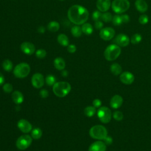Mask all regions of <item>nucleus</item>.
I'll list each match as a JSON object with an SVG mask.
<instances>
[{
    "mask_svg": "<svg viewBox=\"0 0 151 151\" xmlns=\"http://www.w3.org/2000/svg\"><path fill=\"white\" fill-rule=\"evenodd\" d=\"M71 85L66 81L56 82L52 86V91L54 94L59 97L66 96L71 91Z\"/></svg>",
    "mask_w": 151,
    "mask_h": 151,
    "instance_id": "nucleus-2",
    "label": "nucleus"
},
{
    "mask_svg": "<svg viewBox=\"0 0 151 151\" xmlns=\"http://www.w3.org/2000/svg\"><path fill=\"white\" fill-rule=\"evenodd\" d=\"M17 126L19 129L23 133H29L32 130L31 124L25 119H20L17 123Z\"/></svg>",
    "mask_w": 151,
    "mask_h": 151,
    "instance_id": "nucleus-12",
    "label": "nucleus"
},
{
    "mask_svg": "<svg viewBox=\"0 0 151 151\" xmlns=\"http://www.w3.org/2000/svg\"><path fill=\"white\" fill-rule=\"evenodd\" d=\"M76 47L74 44H70L67 46V51L70 53H74L76 51Z\"/></svg>",
    "mask_w": 151,
    "mask_h": 151,
    "instance_id": "nucleus-40",
    "label": "nucleus"
},
{
    "mask_svg": "<svg viewBox=\"0 0 151 151\" xmlns=\"http://www.w3.org/2000/svg\"><path fill=\"white\" fill-rule=\"evenodd\" d=\"M110 0H97L96 2L97 8L100 12H107L111 6Z\"/></svg>",
    "mask_w": 151,
    "mask_h": 151,
    "instance_id": "nucleus-15",
    "label": "nucleus"
},
{
    "mask_svg": "<svg viewBox=\"0 0 151 151\" xmlns=\"http://www.w3.org/2000/svg\"><path fill=\"white\" fill-rule=\"evenodd\" d=\"M136 9L142 13H144L147 11L148 5L145 0H136L134 3Z\"/></svg>",
    "mask_w": 151,
    "mask_h": 151,
    "instance_id": "nucleus-18",
    "label": "nucleus"
},
{
    "mask_svg": "<svg viewBox=\"0 0 151 151\" xmlns=\"http://www.w3.org/2000/svg\"><path fill=\"white\" fill-rule=\"evenodd\" d=\"M38 32L41 34H43L45 32V28L43 26H40L38 28Z\"/></svg>",
    "mask_w": 151,
    "mask_h": 151,
    "instance_id": "nucleus-45",
    "label": "nucleus"
},
{
    "mask_svg": "<svg viewBox=\"0 0 151 151\" xmlns=\"http://www.w3.org/2000/svg\"><path fill=\"white\" fill-rule=\"evenodd\" d=\"M60 1H64V0H60Z\"/></svg>",
    "mask_w": 151,
    "mask_h": 151,
    "instance_id": "nucleus-46",
    "label": "nucleus"
},
{
    "mask_svg": "<svg viewBox=\"0 0 151 151\" xmlns=\"http://www.w3.org/2000/svg\"><path fill=\"white\" fill-rule=\"evenodd\" d=\"M90 136L97 140H104L107 136V130L102 125H95L89 130Z\"/></svg>",
    "mask_w": 151,
    "mask_h": 151,
    "instance_id": "nucleus-4",
    "label": "nucleus"
},
{
    "mask_svg": "<svg viewBox=\"0 0 151 151\" xmlns=\"http://www.w3.org/2000/svg\"><path fill=\"white\" fill-rule=\"evenodd\" d=\"M97 116L101 122L107 123L111 119V111L110 109L106 106L100 107L97 110Z\"/></svg>",
    "mask_w": 151,
    "mask_h": 151,
    "instance_id": "nucleus-7",
    "label": "nucleus"
},
{
    "mask_svg": "<svg viewBox=\"0 0 151 151\" xmlns=\"http://www.w3.org/2000/svg\"><path fill=\"white\" fill-rule=\"evenodd\" d=\"M40 95L42 98H47L48 96V91L45 89H42L40 91Z\"/></svg>",
    "mask_w": 151,
    "mask_h": 151,
    "instance_id": "nucleus-42",
    "label": "nucleus"
},
{
    "mask_svg": "<svg viewBox=\"0 0 151 151\" xmlns=\"http://www.w3.org/2000/svg\"><path fill=\"white\" fill-rule=\"evenodd\" d=\"M47 28L51 32H57L60 28V24L57 21H52L48 23Z\"/></svg>",
    "mask_w": 151,
    "mask_h": 151,
    "instance_id": "nucleus-25",
    "label": "nucleus"
},
{
    "mask_svg": "<svg viewBox=\"0 0 151 151\" xmlns=\"http://www.w3.org/2000/svg\"><path fill=\"white\" fill-rule=\"evenodd\" d=\"M2 65L4 70H5L6 71H11L12 70V67H13L12 61L8 59L5 60L3 61Z\"/></svg>",
    "mask_w": 151,
    "mask_h": 151,
    "instance_id": "nucleus-28",
    "label": "nucleus"
},
{
    "mask_svg": "<svg viewBox=\"0 0 151 151\" xmlns=\"http://www.w3.org/2000/svg\"><path fill=\"white\" fill-rule=\"evenodd\" d=\"M84 113L87 117H93L96 113V107H94L93 106H88L84 109Z\"/></svg>",
    "mask_w": 151,
    "mask_h": 151,
    "instance_id": "nucleus-24",
    "label": "nucleus"
},
{
    "mask_svg": "<svg viewBox=\"0 0 151 151\" xmlns=\"http://www.w3.org/2000/svg\"><path fill=\"white\" fill-rule=\"evenodd\" d=\"M5 81V78L4 75L0 72V86H2Z\"/></svg>",
    "mask_w": 151,
    "mask_h": 151,
    "instance_id": "nucleus-44",
    "label": "nucleus"
},
{
    "mask_svg": "<svg viewBox=\"0 0 151 151\" xmlns=\"http://www.w3.org/2000/svg\"><path fill=\"white\" fill-rule=\"evenodd\" d=\"M42 130H41V129L38 127H36V128H34V129H32L31 132V135L32 138L36 140L39 139L42 136Z\"/></svg>",
    "mask_w": 151,
    "mask_h": 151,
    "instance_id": "nucleus-26",
    "label": "nucleus"
},
{
    "mask_svg": "<svg viewBox=\"0 0 151 151\" xmlns=\"http://www.w3.org/2000/svg\"><path fill=\"white\" fill-rule=\"evenodd\" d=\"M139 22L142 25H145L149 22V17L146 14L141 15L139 18Z\"/></svg>",
    "mask_w": 151,
    "mask_h": 151,
    "instance_id": "nucleus-35",
    "label": "nucleus"
},
{
    "mask_svg": "<svg viewBox=\"0 0 151 151\" xmlns=\"http://www.w3.org/2000/svg\"><path fill=\"white\" fill-rule=\"evenodd\" d=\"M12 99L13 101L17 104H19L24 101V96L19 91H14L12 93Z\"/></svg>",
    "mask_w": 151,
    "mask_h": 151,
    "instance_id": "nucleus-19",
    "label": "nucleus"
},
{
    "mask_svg": "<svg viewBox=\"0 0 151 151\" xmlns=\"http://www.w3.org/2000/svg\"><path fill=\"white\" fill-rule=\"evenodd\" d=\"M93 106L94 107H97V108H100L101 106V101L100 99H96L93 101Z\"/></svg>",
    "mask_w": 151,
    "mask_h": 151,
    "instance_id": "nucleus-39",
    "label": "nucleus"
},
{
    "mask_svg": "<svg viewBox=\"0 0 151 151\" xmlns=\"http://www.w3.org/2000/svg\"><path fill=\"white\" fill-rule=\"evenodd\" d=\"M112 18H113V15L110 12H104L103 14H101V19L105 22H109L111 21Z\"/></svg>",
    "mask_w": 151,
    "mask_h": 151,
    "instance_id": "nucleus-30",
    "label": "nucleus"
},
{
    "mask_svg": "<svg viewBox=\"0 0 151 151\" xmlns=\"http://www.w3.org/2000/svg\"><path fill=\"white\" fill-rule=\"evenodd\" d=\"M103 140L106 145H111L113 142V139L111 138V137L108 136H107Z\"/></svg>",
    "mask_w": 151,
    "mask_h": 151,
    "instance_id": "nucleus-43",
    "label": "nucleus"
},
{
    "mask_svg": "<svg viewBox=\"0 0 151 151\" xmlns=\"http://www.w3.org/2000/svg\"><path fill=\"white\" fill-rule=\"evenodd\" d=\"M115 35V31L111 27H105L100 29L99 35L100 38L104 41L111 40Z\"/></svg>",
    "mask_w": 151,
    "mask_h": 151,
    "instance_id": "nucleus-9",
    "label": "nucleus"
},
{
    "mask_svg": "<svg viewBox=\"0 0 151 151\" xmlns=\"http://www.w3.org/2000/svg\"><path fill=\"white\" fill-rule=\"evenodd\" d=\"M31 83L36 88H41L44 84V78L42 74L39 73L34 74L31 78Z\"/></svg>",
    "mask_w": 151,
    "mask_h": 151,
    "instance_id": "nucleus-10",
    "label": "nucleus"
},
{
    "mask_svg": "<svg viewBox=\"0 0 151 151\" xmlns=\"http://www.w3.org/2000/svg\"><path fill=\"white\" fill-rule=\"evenodd\" d=\"M121 54V48L116 44L108 45L104 51V58L107 61H114L117 59Z\"/></svg>",
    "mask_w": 151,
    "mask_h": 151,
    "instance_id": "nucleus-3",
    "label": "nucleus"
},
{
    "mask_svg": "<svg viewBox=\"0 0 151 151\" xmlns=\"http://www.w3.org/2000/svg\"><path fill=\"white\" fill-rule=\"evenodd\" d=\"M111 22H112L113 24L115 26L120 25L122 24L120 15H119V14H116V15H113Z\"/></svg>",
    "mask_w": 151,
    "mask_h": 151,
    "instance_id": "nucleus-31",
    "label": "nucleus"
},
{
    "mask_svg": "<svg viewBox=\"0 0 151 151\" xmlns=\"http://www.w3.org/2000/svg\"><path fill=\"white\" fill-rule=\"evenodd\" d=\"M122 23H128L130 21V17L127 14H122L120 15Z\"/></svg>",
    "mask_w": 151,
    "mask_h": 151,
    "instance_id": "nucleus-38",
    "label": "nucleus"
},
{
    "mask_svg": "<svg viewBox=\"0 0 151 151\" xmlns=\"http://www.w3.org/2000/svg\"><path fill=\"white\" fill-rule=\"evenodd\" d=\"M32 137L28 134H24L19 136L16 141L17 147L21 150H25L31 144Z\"/></svg>",
    "mask_w": 151,
    "mask_h": 151,
    "instance_id": "nucleus-8",
    "label": "nucleus"
},
{
    "mask_svg": "<svg viewBox=\"0 0 151 151\" xmlns=\"http://www.w3.org/2000/svg\"><path fill=\"white\" fill-rule=\"evenodd\" d=\"M123 102V98L120 95H114L110 100V104L111 108L117 109L120 107Z\"/></svg>",
    "mask_w": 151,
    "mask_h": 151,
    "instance_id": "nucleus-17",
    "label": "nucleus"
},
{
    "mask_svg": "<svg viewBox=\"0 0 151 151\" xmlns=\"http://www.w3.org/2000/svg\"><path fill=\"white\" fill-rule=\"evenodd\" d=\"M54 65L58 70H63L65 67L64 60L61 57H57L54 60Z\"/></svg>",
    "mask_w": 151,
    "mask_h": 151,
    "instance_id": "nucleus-20",
    "label": "nucleus"
},
{
    "mask_svg": "<svg viewBox=\"0 0 151 151\" xmlns=\"http://www.w3.org/2000/svg\"><path fill=\"white\" fill-rule=\"evenodd\" d=\"M57 41L62 46L67 47L69 45V40L67 36L64 34H61L58 35Z\"/></svg>",
    "mask_w": 151,
    "mask_h": 151,
    "instance_id": "nucleus-21",
    "label": "nucleus"
},
{
    "mask_svg": "<svg viewBox=\"0 0 151 151\" xmlns=\"http://www.w3.org/2000/svg\"><path fill=\"white\" fill-rule=\"evenodd\" d=\"M142 40V37L140 34L136 33L133 34L130 40V42L132 43L133 44H137L141 42Z\"/></svg>",
    "mask_w": 151,
    "mask_h": 151,
    "instance_id": "nucleus-29",
    "label": "nucleus"
},
{
    "mask_svg": "<svg viewBox=\"0 0 151 151\" xmlns=\"http://www.w3.org/2000/svg\"><path fill=\"white\" fill-rule=\"evenodd\" d=\"M30 67L26 63H21L17 65L14 69V76L19 78L26 77L30 73Z\"/></svg>",
    "mask_w": 151,
    "mask_h": 151,
    "instance_id": "nucleus-6",
    "label": "nucleus"
},
{
    "mask_svg": "<svg viewBox=\"0 0 151 151\" xmlns=\"http://www.w3.org/2000/svg\"><path fill=\"white\" fill-rule=\"evenodd\" d=\"M45 83L48 86H53L56 83V79L54 76L50 74L46 77Z\"/></svg>",
    "mask_w": 151,
    "mask_h": 151,
    "instance_id": "nucleus-32",
    "label": "nucleus"
},
{
    "mask_svg": "<svg viewBox=\"0 0 151 151\" xmlns=\"http://www.w3.org/2000/svg\"><path fill=\"white\" fill-rule=\"evenodd\" d=\"M69 20L76 25L84 24L88 19L89 13L88 10L80 5L71 6L67 12Z\"/></svg>",
    "mask_w": 151,
    "mask_h": 151,
    "instance_id": "nucleus-1",
    "label": "nucleus"
},
{
    "mask_svg": "<svg viewBox=\"0 0 151 151\" xmlns=\"http://www.w3.org/2000/svg\"><path fill=\"white\" fill-rule=\"evenodd\" d=\"M130 41L129 37L124 34H118L114 40L115 44L121 47H125L127 46L130 43Z\"/></svg>",
    "mask_w": 151,
    "mask_h": 151,
    "instance_id": "nucleus-11",
    "label": "nucleus"
},
{
    "mask_svg": "<svg viewBox=\"0 0 151 151\" xmlns=\"http://www.w3.org/2000/svg\"><path fill=\"white\" fill-rule=\"evenodd\" d=\"M81 29L83 33L86 35H91L93 32V28L90 23H86L83 24Z\"/></svg>",
    "mask_w": 151,
    "mask_h": 151,
    "instance_id": "nucleus-23",
    "label": "nucleus"
},
{
    "mask_svg": "<svg viewBox=\"0 0 151 151\" xmlns=\"http://www.w3.org/2000/svg\"><path fill=\"white\" fill-rule=\"evenodd\" d=\"M3 90L6 93H10L12 91V85L10 83H5L2 87Z\"/></svg>",
    "mask_w": 151,
    "mask_h": 151,
    "instance_id": "nucleus-36",
    "label": "nucleus"
},
{
    "mask_svg": "<svg viewBox=\"0 0 151 151\" xmlns=\"http://www.w3.org/2000/svg\"><path fill=\"white\" fill-rule=\"evenodd\" d=\"M113 118L116 120L121 121L123 118V114L122 111H119V110H116V111H114L113 112Z\"/></svg>",
    "mask_w": 151,
    "mask_h": 151,
    "instance_id": "nucleus-34",
    "label": "nucleus"
},
{
    "mask_svg": "<svg viewBox=\"0 0 151 151\" xmlns=\"http://www.w3.org/2000/svg\"><path fill=\"white\" fill-rule=\"evenodd\" d=\"M110 71L113 75L118 76L122 73V68L118 63H113L110 66Z\"/></svg>",
    "mask_w": 151,
    "mask_h": 151,
    "instance_id": "nucleus-22",
    "label": "nucleus"
},
{
    "mask_svg": "<svg viewBox=\"0 0 151 151\" xmlns=\"http://www.w3.org/2000/svg\"><path fill=\"white\" fill-rule=\"evenodd\" d=\"M21 51L27 55H32L35 51V45L30 42H24L20 46Z\"/></svg>",
    "mask_w": 151,
    "mask_h": 151,
    "instance_id": "nucleus-13",
    "label": "nucleus"
},
{
    "mask_svg": "<svg viewBox=\"0 0 151 151\" xmlns=\"http://www.w3.org/2000/svg\"><path fill=\"white\" fill-rule=\"evenodd\" d=\"M101 13L100 11H94L92 14V18L94 21H97L101 19Z\"/></svg>",
    "mask_w": 151,
    "mask_h": 151,
    "instance_id": "nucleus-37",
    "label": "nucleus"
},
{
    "mask_svg": "<svg viewBox=\"0 0 151 151\" xmlns=\"http://www.w3.org/2000/svg\"><path fill=\"white\" fill-rule=\"evenodd\" d=\"M94 27L97 29H101L103 27V23L100 20L97 21L95 22Z\"/></svg>",
    "mask_w": 151,
    "mask_h": 151,
    "instance_id": "nucleus-41",
    "label": "nucleus"
},
{
    "mask_svg": "<svg viewBox=\"0 0 151 151\" xmlns=\"http://www.w3.org/2000/svg\"><path fill=\"white\" fill-rule=\"evenodd\" d=\"M47 55V52L44 49H38L35 52V55L38 58L42 59L45 57Z\"/></svg>",
    "mask_w": 151,
    "mask_h": 151,
    "instance_id": "nucleus-33",
    "label": "nucleus"
},
{
    "mask_svg": "<svg viewBox=\"0 0 151 151\" xmlns=\"http://www.w3.org/2000/svg\"><path fill=\"white\" fill-rule=\"evenodd\" d=\"M81 28L78 25H75L71 28V32L72 35L75 37H79L82 34Z\"/></svg>",
    "mask_w": 151,
    "mask_h": 151,
    "instance_id": "nucleus-27",
    "label": "nucleus"
},
{
    "mask_svg": "<svg viewBox=\"0 0 151 151\" xmlns=\"http://www.w3.org/2000/svg\"><path fill=\"white\" fill-rule=\"evenodd\" d=\"M106 145L101 141H96L93 143L88 148V151H106Z\"/></svg>",
    "mask_w": 151,
    "mask_h": 151,
    "instance_id": "nucleus-16",
    "label": "nucleus"
},
{
    "mask_svg": "<svg viewBox=\"0 0 151 151\" xmlns=\"http://www.w3.org/2000/svg\"><path fill=\"white\" fill-rule=\"evenodd\" d=\"M120 80L121 82L124 84L129 85L133 83L134 80L133 74L129 71H124L120 74Z\"/></svg>",
    "mask_w": 151,
    "mask_h": 151,
    "instance_id": "nucleus-14",
    "label": "nucleus"
},
{
    "mask_svg": "<svg viewBox=\"0 0 151 151\" xmlns=\"http://www.w3.org/2000/svg\"><path fill=\"white\" fill-rule=\"evenodd\" d=\"M129 0H114L111 6L113 11L117 14H120L127 11L130 8Z\"/></svg>",
    "mask_w": 151,
    "mask_h": 151,
    "instance_id": "nucleus-5",
    "label": "nucleus"
}]
</instances>
